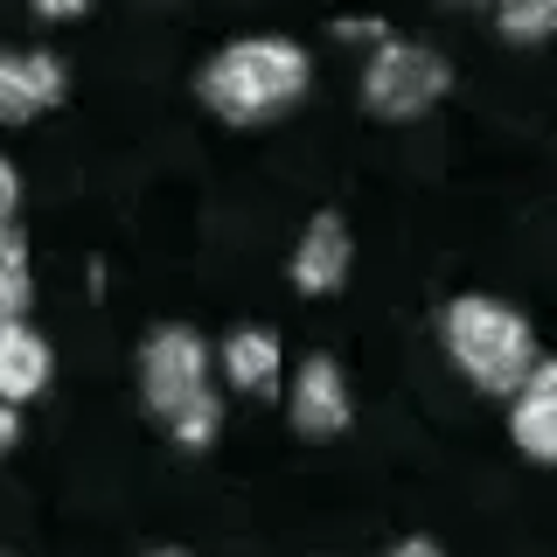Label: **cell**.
Wrapping results in <instances>:
<instances>
[{"label": "cell", "instance_id": "obj_4", "mask_svg": "<svg viewBox=\"0 0 557 557\" xmlns=\"http://www.w3.org/2000/svg\"><path fill=\"white\" fill-rule=\"evenodd\" d=\"M139 397H147V411L161 418V425H182L196 405H209V348L196 327H182V321H168V327H153L147 348H139Z\"/></svg>", "mask_w": 557, "mask_h": 557}, {"label": "cell", "instance_id": "obj_5", "mask_svg": "<svg viewBox=\"0 0 557 557\" xmlns=\"http://www.w3.org/2000/svg\"><path fill=\"white\" fill-rule=\"evenodd\" d=\"M63 57L28 42H0V126H28L63 98Z\"/></svg>", "mask_w": 557, "mask_h": 557}, {"label": "cell", "instance_id": "obj_17", "mask_svg": "<svg viewBox=\"0 0 557 557\" xmlns=\"http://www.w3.org/2000/svg\"><path fill=\"white\" fill-rule=\"evenodd\" d=\"M153 557H188V550H153Z\"/></svg>", "mask_w": 557, "mask_h": 557}, {"label": "cell", "instance_id": "obj_3", "mask_svg": "<svg viewBox=\"0 0 557 557\" xmlns=\"http://www.w3.org/2000/svg\"><path fill=\"white\" fill-rule=\"evenodd\" d=\"M446 91H453V70H446L440 49H425V42L383 35V42L370 49V63H362V104H370L376 119H391V126L425 119Z\"/></svg>", "mask_w": 557, "mask_h": 557}, {"label": "cell", "instance_id": "obj_16", "mask_svg": "<svg viewBox=\"0 0 557 557\" xmlns=\"http://www.w3.org/2000/svg\"><path fill=\"white\" fill-rule=\"evenodd\" d=\"M35 14H42V22H77V8H70V0H42Z\"/></svg>", "mask_w": 557, "mask_h": 557}, {"label": "cell", "instance_id": "obj_7", "mask_svg": "<svg viewBox=\"0 0 557 557\" xmlns=\"http://www.w3.org/2000/svg\"><path fill=\"white\" fill-rule=\"evenodd\" d=\"M342 278H348V223L335 209H321V216L307 223L300 251H293V286L321 300V293H342Z\"/></svg>", "mask_w": 557, "mask_h": 557}, {"label": "cell", "instance_id": "obj_11", "mask_svg": "<svg viewBox=\"0 0 557 557\" xmlns=\"http://www.w3.org/2000/svg\"><path fill=\"white\" fill-rule=\"evenodd\" d=\"M35 300V278H28V237L22 231H0V321H22Z\"/></svg>", "mask_w": 557, "mask_h": 557}, {"label": "cell", "instance_id": "obj_2", "mask_svg": "<svg viewBox=\"0 0 557 557\" xmlns=\"http://www.w3.org/2000/svg\"><path fill=\"white\" fill-rule=\"evenodd\" d=\"M440 342H446V356L467 370V383L487 391V397H516L522 383H530V370H536L530 321H522L516 307L487 300V293H460V300H446Z\"/></svg>", "mask_w": 557, "mask_h": 557}, {"label": "cell", "instance_id": "obj_15", "mask_svg": "<svg viewBox=\"0 0 557 557\" xmlns=\"http://www.w3.org/2000/svg\"><path fill=\"white\" fill-rule=\"evenodd\" d=\"M383 557H446L432 536H411V544H397V550H383Z\"/></svg>", "mask_w": 557, "mask_h": 557}, {"label": "cell", "instance_id": "obj_13", "mask_svg": "<svg viewBox=\"0 0 557 557\" xmlns=\"http://www.w3.org/2000/svg\"><path fill=\"white\" fill-rule=\"evenodd\" d=\"M14 209H22V174H14V161L0 153V231H14Z\"/></svg>", "mask_w": 557, "mask_h": 557}, {"label": "cell", "instance_id": "obj_9", "mask_svg": "<svg viewBox=\"0 0 557 557\" xmlns=\"http://www.w3.org/2000/svg\"><path fill=\"white\" fill-rule=\"evenodd\" d=\"M49 383V342L28 321H0V405L22 411L28 397H42Z\"/></svg>", "mask_w": 557, "mask_h": 557}, {"label": "cell", "instance_id": "obj_14", "mask_svg": "<svg viewBox=\"0 0 557 557\" xmlns=\"http://www.w3.org/2000/svg\"><path fill=\"white\" fill-rule=\"evenodd\" d=\"M14 440H22V411H14V405H0V453H8Z\"/></svg>", "mask_w": 557, "mask_h": 557}, {"label": "cell", "instance_id": "obj_8", "mask_svg": "<svg viewBox=\"0 0 557 557\" xmlns=\"http://www.w3.org/2000/svg\"><path fill=\"white\" fill-rule=\"evenodd\" d=\"M509 432L530 460L557 467V362H536L530 383L516 391V411H509Z\"/></svg>", "mask_w": 557, "mask_h": 557}, {"label": "cell", "instance_id": "obj_1", "mask_svg": "<svg viewBox=\"0 0 557 557\" xmlns=\"http://www.w3.org/2000/svg\"><path fill=\"white\" fill-rule=\"evenodd\" d=\"M307 84L313 63L293 35H244V42H223L202 63L196 91L223 126H258V119H278L286 104H300Z\"/></svg>", "mask_w": 557, "mask_h": 557}, {"label": "cell", "instance_id": "obj_12", "mask_svg": "<svg viewBox=\"0 0 557 557\" xmlns=\"http://www.w3.org/2000/svg\"><path fill=\"white\" fill-rule=\"evenodd\" d=\"M502 35H509V42L557 35V0H536V8H502Z\"/></svg>", "mask_w": 557, "mask_h": 557}, {"label": "cell", "instance_id": "obj_6", "mask_svg": "<svg viewBox=\"0 0 557 557\" xmlns=\"http://www.w3.org/2000/svg\"><path fill=\"white\" fill-rule=\"evenodd\" d=\"M293 425L307 440H335L348 432V383L335 370V356H307L300 376H293Z\"/></svg>", "mask_w": 557, "mask_h": 557}, {"label": "cell", "instance_id": "obj_10", "mask_svg": "<svg viewBox=\"0 0 557 557\" xmlns=\"http://www.w3.org/2000/svg\"><path fill=\"white\" fill-rule=\"evenodd\" d=\"M223 376H231L237 391L265 397L278 383V335H265V327H237V335L223 342Z\"/></svg>", "mask_w": 557, "mask_h": 557}]
</instances>
